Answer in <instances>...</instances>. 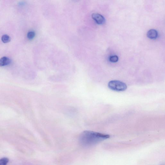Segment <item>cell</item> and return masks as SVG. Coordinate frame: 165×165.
<instances>
[{
	"label": "cell",
	"mask_w": 165,
	"mask_h": 165,
	"mask_svg": "<svg viewBox=\"0 0 165 165\" xmlns=\"http://www.w3.org/2000/svg\"><path fill=\"white\" fill-rule=\"evenodd\" d=\"M110 137L108 134L90 131H85L81 133L79 141L84 146H89L96 144Z\"/></svg>",
	"instance_id": "cell-1"
},
{
	"label": "cell",
	"mask_w": 165,
	"mask_h": 165,
	"mask_svg": "<svg viewBox=\"0 0 165 165\" xmlns=\"http://www.w3.org/2000/svg\"><path fill=\"white\" fill-rule=\"evenodd\" d=\"M108 87L111 90L118 92L124 91L127 89V86L125 83L118 80L110 81L108 84Z\"/></svg>",
	"instance_id": "cell-2"
},
{
	"label": "cell",
	"mask_w": 165,
	"mask_h": 165,
	"mask_svg": "<svg viewBox=\"0 0 165 165\" xmlns=\"http://www.w3.org/2000/svg\"><path fill=\"white\" fill-rule=\"evenodd\" d=\"M92 18L97 24L99 25H102L105 22V18L103 16L97 13H94L92 14Z\"/></svg>",
	"instance_id": "cell-3"
},
{
	"label": "cell",
	"mask_w": 165,
	"mask_h": 165,
	"mask_svg": "<svg viewBox=\"0 0 165 165\" xmlns=\"http://www.w3.org/2000/svg\"><path fill=\"white\" fill-rule=\"evenodd\" d=\"M147 36L150 39H156L158 36V33L157 30L155 29H150L147 33Z\"/></svg>",
	"instance_id": "cell-4"
},
{
	"label": "cell",
	"mask_w": 165,
	"mask_h": 165,
	"mask_svg": "<svg viewBox=\"0 0 165 165\" xmlns=\"http://www.w3.org/2000/svg\"><path fill=\"white\" fill-rule=\"evenodd\" d=\"M10 59L7 57L4 56L0 59V67L7 66L10 64Z\"/></svg>",
	"instance_id": "cell-5"
},
{
	"label": "cell",
	"mask_w": 165,
	"mask_h": 165,
	"mask_svg": "<svg viewBox=\"0 0 165 165\" xmlns=\"http://www.w3.org/2000/svg\"><path fill=\"white\" fill-rule=\"evenodd\" d=\"M1 40L3 42L7 43L10 41L11 40V38L9 36L7 35H4L2 36Z\"/></svg>",
	"instance_id": "cell-6"
},
{
	"label": "cell",
	"mask_w": 165,
	"mask_h": 165,
	"mask_svg": "<svg viewBox=\"0 0 165 165\" xmlns=\"http://www.w3.org/2000/svg\"><path fill=\"white\" fill-rule=\"evenodd\" d=\"M9 162V159L7 158H3L0 159V165H7Z\"/></svg>",
	"instance_id": "cell-7"
},
{
	"label": "cell",
	"mask_w": 165,
	"mask_h": 165,
	"mask_svg": "<svg viewBox=\"0 0 165 165\" xmlns=\"http://www.w3.org/2000/svg\"><path fill=\"white\" fill-rule=\"evenodd\" d=\"M35 36V32L33 31H30L27 34V37L29 40L32 39Z\"/></svg>",
	"instance_id": "cell-8"
},
{
	"label": "cell",
	"mask_w": 165,
	"mask_h": 165,
	"mask_svg": "<svg viewBox=\"0 0 165 165\" xmlns=\"http://www.w3.org/2000/svg\"><path fill=\"white\" fill-rule=\"evenodd\" d=\"M119 59L118 56L117 55H113L110 56V58H109V60L110 62H112L115 63L117 62L118 61Z\"/></svg>",
	"instance_id": "cell-9"
}]
</instances>
